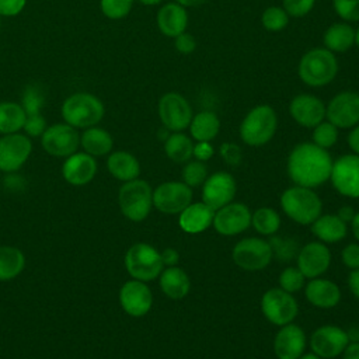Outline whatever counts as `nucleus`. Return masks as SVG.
<instances>
[{"label":"nucleus","instance_id":"nucleus-24","mask_svg":"<svg viewBox=\"0 0 359 359\" xmlns=\"http://www.w3.org/2000/svg\"><path fill=\"white\" fill-rule=\"evenodd\" d=\"M304 296L310 304L318 309H331L339 303L341 290L335 282L318 276L304 285Z\"/></svg>","mask_w":359,"mask_h":359},{"label":"nucleus","instance_id":"nucleus-53","mask_svg":"<svg viewBox=\"0 0 359 359\" xmlns=\"http://www.w3.org/2000/svg\"><path fill=\"white\" fill-rule=\"evenodd\" d=\"M348 286H349L351 293L356 299H359V268L351 271V273L348 276Z\"/></svg>","mask_w":359,"mask_h":359},{"label":"nucleus","instance_id":"nucleus-36","mask_svg":"<svg viewBox=\"0 0 359 359\" xmlns=\"http://www.w3.org/2000/svg\"><path fill=\"white\" fill-rule=\"evenodd\" d=\"M251 224L257 233L262 236H272L280 227V216L272 208H258L251 216Z\"/></svg>","mask_w":359,"mask_h":359},{"label":"nucleus","instance_id":"nucleus-5","mask_svg":"<svg viewBox=\"0 0 359 359\" xmlns=\"http://www.w3.org/2000/svg\"><path fill=\"white\" fill-rule=\"evenodd\" d=\"M118 203L126 219L142 222L153 208V189L147 181L139 178L123 182L118 191Z\"/></svg>","mask_w":359,"mask_h":359},{"label":"nucleus","instance_id":"nucleus-19","mask_svg":"<svg viewBox=\"0 0 359 359\" xmlns=\"http://www.w3.org/2000/svg\"><path fill=\"white\" fill-rule=\"evenodd\" d=\"M119 303L126 314L132 317H142L150 311L153 294L146 282L130 279L119 289Z\"/></svg>","mask_w":359,"mask_h":359},{"label":"nucleus","instance_id":"nucleus-45","mask_svg":"<svg viewBox=\"0 0 359 359\" xmlns=\"http://www.w3.org/2000/svg\"><path fill=\"white\" fill-rule=\"evenodd\" d=\"M314 3L316 0H283V8L287 15L303 17L311 11Z\"/></svg>","mask_w":359,"mask_h":359},{"label":"nucleus","instance_id":"nucleus-15","mask_svg":"<svg viewBox=\"0 0 359 359\" xmlns=\"http://www.w3.org/2000/svg\"><path fill=\"white\" fill-rule=\"evenodd\" d=\"M236 191L234 177L227 171H216L208 175L202 184V202L217 210L234 199Z\"/></svg>","mask_w":359,"mask_h":359},{"label":"nucleus","instance_id":"nucleus-16","mask_svg":"<svg viewBox=\"0 0 359 359\" xmlns=\"http://www.w3.org/2000/svg\"><path fill=\"white\" fill-rule=\"evenodd\" d=\"M251 210L240 202H230L215 210L212 226L222 236H237L251 226Z\"/></svg>","mask_w":359,"mask_h":359},{"label":"nucleus","instance_id":"nucleus-2","mask_svg":"<svg viewBox=\"0 0 359 359\" xmlns=\"http://www.w3.org/2000/svg\"><path fill=\"white\" fill-rule=\"evenodd\" d=\"M63 122L76 129H87L98 125L104 115V102L93 93L77 91L65 98L60 107Z\"/></svg>","mask_w":359,"mask_h":359},{"label":"nucleus","instance_id":"nucleus-38","mask_svg":"<svg viewBox=\"0 0 359 359\" xmlns=\"http://www.w3.org/2000/svg\"><path fill=\"white\" fill-rule=\"evenodd\" d=\"M181 177H182V182H185L189 188L199 187L208 178V167L205 165L203 161H199V160L187 161V164L182 168Z\"/></svg>","mask_w":359,"mask_h":359},{"label":"nucleus","instance_id":"nucleus-25","mask_svg":"<svg viewBox=\"0 0 359 359\" xmlns=\"http://www.w3.org/2000/svg\"><path fill=\"white\" fill-rule=\"evenodd\" d=\"M215 210L208 206L205 202H195L189 203L178 217V224L181 230L188 234H198L208 230L209 226L213 223Z\"/></svg>","mask_w":359,"mask_h":359},{"label":"nucleus","instance_id":"nucleus-42","mask_svg":"<svg viewBox=\"0 0 359 359\" xmlns=\"http://www.w3.org/2000/svg\"><path fill=\"white\" fill-rule=\"evenodd\" d=\"M262 25L268 29V31H280L287 25V13L285 11V8L282 7H268L264 14H262Z\"/></svg>","mask_w":359,"mask_h":359},{"label":"nucleus","instance_id":"nucleus-56","mask_svg":"<svg viewBox=\"0 0 359 359\" xmlns=\"http://www.w3.org/2000/svg\"><path fill=\"white\" fill-rule=\"evenodd\" d=\"M337 215H338L345 223H348V222H351V220L353 219L355 210H353L351 206H342V208L338 210Z\"/></svg>","mask_w":359,"mask_h":359},{"label":"nucleus","instance_id":"nucleus-57","mask_svg":"<svg viewBox=\"0 0 359 359\" xmlns=\"http://www.w3.org/2000/svg\"><path fill=\"white\" fill-rule=\"evenodd\" d=\"M351 227H352L353 237H355L356 241L359 243V212H356L355 216H353V219L351 220Z\"/></svg>","mask_w":359,"mask_h":359},{"label":"nucleus","instance_id":"nucleus-46","mask_svg":"<svg viewBox=\"0 0 359 359\" xmlns=\"http://www.w3.org/2000/svg\"><path fill=\"white\" fill-rule=\"evenodd\" d=\"M269 244L272 247V252L280 258H290L294 252V244L289 243V240L273 237L269 240Z\"/></svg>","mask_w":359,"mask_h":359},{"label":"nucleus","instance_id":"nucleus-33","mask_svg":"<svg viewBox=\"0 0 359 359\" xmlns=\"http://www.w3.org/2000/svg\"><path fill=\"white\" fill-rule=\"evenodd\" d=\"M189 130L196 142H210L220 130V121L215 112L202 111L192 116Z\"/></svg>","mask_w":359,"mask_h":359},{"label":"nucleus","instance_id":"nucleus-37","mask_svg":"<svg viewBox=\"0 0 359 359\" xmlns=\"http://www.w3.org/2000/svg\"><path fill=\"white\" fill-rule=\"evenodd\" d=\"M21 107L27 115L41 114L42 107L45 105V95L36 84H29L21 94Z\"/></svg>","mask_w":359,"mask_h":359},{"label":"nucleus","instance_id":"nucleus-9","mask_svg":"<svg viewBox=\"0 0 359 359\" xmlns=\"http://www.w3.org/2000/svg\"><path fill=\"white\" fill-rule=\"evenodd\" d=\"M237 266L245 271H261L266 268L273 257L269 241L258 237H247L240 240L231 252Z\"/></svg>","mask_w":359,"mask_h":359},{"label":"nucleus","instance_id":"nucleus-26","mask_svg":"<svg viewBox=\"0 0 359 359\" xmlns=\"http://www.w3.org/2000/svg\"><path fill=\"white\" fill-rule=\"evenodd\" d=\"M188 14L185 7L178 3H167L157 13V27L161 34L170 38L185 32Z\"/></svg>","mask_w":359,"mask_h":359},{"label":"nucleus","instance_id":"nucleus-58","mask_svg":"<svg viewBox=\"0 0 359 359\" xmlns=\"http://www.w3.org/2000/svg\"><path fill=\"white\" fill-rule=\"evenodd\" d=\"M175 1L184 7H195L205 3V0H175Z\"/></svg>","mask_w":359,"mask_h":359},{"label":"nucleus","instance_id":"nucleus-3","mask_svg":"<svg viewBox=\"0 0 359 359\" xmlns=\"http://www.w3.org/2000/svg\"><path fill=\"white\" fill-rule=\"evenodd\" d=\"M279 202L286 216L303 226L311 224L323 210V202L320 196L311 188L300 185L285 189Z\"/></svg>","mask_w":359,"mask_h":359},{"label":"nucleus","instance_id":"nucleus-29","mask_svg":"<svg viewBox=\"0 0 359 359\" xmlns=\"http://www.w3.org/2000/svg\"><path fill=\"white\" fill-rule=\"evenodd\" d=\"M311 233L321 243L334 244L346 236L348 226L338 215H320L311 223Z\"/></svg>","mask_w":359,"mask_h":359},{"label":"nucleus","instance_id":"nucleus-44","mask_svg":"<svg viewBox=\"0 0 359 359\" xmlns=\"http://www.w3.org/2000/svg\"><path fill=\"white\" fill-rule=\"evenodd\" d=\"M337 14L345 21H359V0H334Z\"/></svg>","mask_w":359,"mask_h":359},{"label":"nucleus","instance_id":"nucleus-40","mask_svg":"<svg viewBox=\"0 0 359 359\" xmlns=\"http://www.w3.org/2000/svg\"><path fill=\"white\" fill-rule=\"evenodd\" d=\"M306 285V276L297 266H287L279 275V286L280 289L294 293L303 289Z\"/></svg>","mask_w":359,"mask_h":359},{"label":"nucleus","instance_id":"nucleus-23","mask_svg":"<svg viewBox=\"0 0 359 359\" xmlns=\"http://www.w3.org/2000/svg\"><path fill=\"white\" fill-rule=\"evenodd\" d=\"M292 118L304 128H314L325 118V105L311 94L296 95L289 105Z\"/></svg>","mask_w":359,"mask_h":359},{"label":"nucleus","instance_id":"nucleus-61","mask_svg":"<svg viewBox=\"0 0 359 359\" xmlns=\"http://www.w3.org/2000/svg\"><path fill=\"white\" fill-rule=\"evenodd\" d=\"M355 43H358V46H359V29L356 31V36H355Z\"/></svg>","mask_w":359,"mask_h":359},{"label":"nucleus","instance_id":"nucleus-32","mask_svg":"<svg viewBox=\"0 0 359 359\" xmlns=\"http://www.w3.org/2000/svg\"><path fill=\"white\" fill-rule=\"evenodd\" d=\"M356 31L345 22H337L324 32V45L331 52H345L355 43Z\"/></svg>","mask_w":359,"mask_h":359},{"label":"nucleus","instance_id":"nucleus-20","mask_svg":"<svg viewBox=\"0 0 359 359\" xmlns=\"http://www.w3.org/2000/svg\"><path fill=\"white\" fill-rule=\"evenodd\" d=\"M331 264V252L321 241H311L303 245L297 254V268L309 278H318Z\"/></svg>","mask_w":359,"mask_h":359},{"label":"nucleus","instance_id":"nucleus-11","mask_svg":"<svg viewBox=\"0 0 359 359\" xmlns=\"http://www.w3.org/2000/svg\"><path fill=\"white\" fill-rule=\"evenodd\" d=\"M192 202V188L182 181H165L153 191V206L165 215H180Z\"/></svg>","mask_w":359,"mask_h":359},{"label":"nucleus","instance_id":"nucleus-51","mask_svg":"<svg viewBox=\"0 0 359 359\" xmlns=\"http://www.w3.org/2000/svg\"><path fill=\"white\" fill-rule=\"evenodd\" d=\"M223 158L229 163V164H238L240 158H241V153H240V149L233 144V143H224L222 146V150H220Z\"/></svg>","mask_w":359,"mask_h":359},{"label":"nucleus","instance_id":"nucleus-17","mask_svg":"<svg viewBox=\"0 0 359 359\" xmlns=\"http://www.w3.org/2000/svg\"><path fill=\"white\" fill-rule=\"evenodd\" d=\"M349 342L348 332L338 325L318 327L310 337L311 352L321 359H334L339 356Z\"/></svg>","mask_w":359,"mask_h":359},{"label":"nucleus","instance_id":"nucleus-55","mask_svg":"<svg viewBox=\"0 0 359 359\" xmlns=\"http://www.w3.org/2000/svg\"><path fill=\"white\" fill-rule=\"evenodd\" d=\"M348 144L355 154H359V123L353 126V129L348 135Z\"/></svg>","mask_w":359,"mask_h":359},{"label":"nucleus","instance_id":"nucleus-28","mask_svg":"<svg viewBox=\"0 0 359 359\" xmlns=\"http://www.w3.org/2000/svg\"><path fill=\"white\" fill-rule=\"evenodd\" d=\"M107 168L114 178L122 182L136 180L140 174L139 160L132 153L125 150L111 151L107 158Z\"/></svg>","mask_w":359,"mask_h":359},{"label":"nucleus","instance_id":"nucleus-30","mask_svg":"<svg viewBox=\"0 0 359 359\" xmlns=\"http://www.w3.org/2000/svg\"><path fill=\"white\" fill-rule=\"evenodd\" d=\"M80 146L83 147V151L90 156L101 157L112 151L114 137L107 129L95 125L83 130L80 135Z\"/></svg>","mask_w":359,"mask_h":359},{"label":"nucleus","instance_id":"nucleus-39","mask_svg":"<svg viewBox=\"0 0 359 359\" xmlns=\"http://www.w3.org/2000/svg\"><path fill=\"white\" fill-rule=\"evenodd\" d=\"M338 140V128L332 125L331 122H320L317 126H314L313 130V143L323 147L330 149L332 147Z\"/></svg>","mask_w":359,"mask_h":359},{"label":"nucleus","instance_id":"nucleus-1","mask_svg":"<svg viewBox=\"0 0 359 359\" xmlns=\"http://www.w3.org/2000/svg\"><path fill=\"white\" fill-rule=\"evenodd\" d=\"M332 163L325 149L306 142L294 146L290 151L287 174L296 185L314 189L330 180Z\"/></svg>","mask_w":359,"mask_h":359},{"label":"nucleus","instance_id":"nucleus-35","mask_svg":"<svg viewBox=\"0 0 359 359\" xmlns=\"http://www.w3.org/2000/svg\"><path fill=\"white\" fill-rule=\"evenodd\" d=\"M164 151L171 161L187 163L192 157L194 143L187 135L181 132H172L164 142Z\"/></svg>","mask_w":359,"mask_h":359},{"label":"nucleus","instance_id":"nucleus-34","mask_svg":"<svg viewBox=\"0 0 359 359\" xmlns=\"http://www.w3.org/2000/svg\"><path fill=\"white\" fill-rule=\"evenodd\" d=\"M27 114L20 102L0 101V135H10L22 130Z\"/></svg>","mask_w":359,"mask_h":359},{"label":"nucleus","instance_id":"nucleus-10","mask_svg":"<svg viewBox=\"0 0 359 359\" xmlns=\"http://www.w3.org/2000/svg\"><path fill=\"white\" fill-rule=\"evenodd\" d=\"M42 149L53 157H69L80 146V133L66 122H57L45 129L41 136Z\"/></svg>","mask_w":359,"mask_h":359},{"label":"nucleus","instance_id":"nucleus-13","mask_svg":"<svg viewBox=\"0 0 359 359\" xmlns=\"http://www.w3.org/2000/svg\"><path fill=\"white\" fill-rule=\"evenodd\" d=\"M158 116L167 130L181 132L189 126L192 108L189 102L178 93H165L158 101Z\"/></svg>","mask_w":359,"mask_h":359},{"label":"nucleus","instance_id":"nucleus-7","mask_svg":"<svg viewBox=\"0 0 359 359\" xmlns=\"http://www.w3.org/2000/svg\"><path fill=\"white\" fill-rule=\"evenodd\" d=\"M125 268L132 279L154 280L164 269L160 252L147 243H136L125 254Z\"/></svg>","mask_w":359,"mask_h":359},{"label":"nucleus","instance_id":"nucleus-27","mask_svg":"<svg viewBox=\"0 0 359 359\" xmlns=\"http://www.w3.org/2000/svg\"><path fill=\"white\" fill-rule=\"evenodd\" d=\"M158 283L161 292L172 300L184 299L191 289V280L187 272L177 265L163 269L158 275Z\"/></svg>","mask_w":359,"mask_h":359},{"label":"nucleus","instance_id":"nucleus-4","mask_svg":"<svg viewBox=\"0 0 359 359\" xmlns=\"http://www.w3.org/2000/svg\"><path fill=\"white\" fill-rule=\"evenodd\" d=\"M338 60L327 48H314L306 52L299 63V76L310 87H321L334 80Z\"/></svg>","mask_w":359,"mask_h":359},{"label":"nucleus","instance_id":"nucleus-47","mask_svg":"<svg viewBox=\"0 0 359 359\" xmlns=\"http://www.w3.org/2000/svg\"><path fill=\"white\" fill-rule=\"evenodd\" d=\"M342 262L351 268V269H356L359 268V244L358 243H351L348 244L341 254Z\"/></svg>","mask_w":359,"mask_h":359},{"label":"nucleus","instance_id":"nucleus-60","mask_svg":"<svg viewBox=\"0 0 359 359\" xmlns=\"http://www.w3.org/2000/svg\"><path fill=\"white\" fill-rule=\"evenodd\" d=\"M139 1L140 4H144V6H154V4H158L161 0H136Z\"/></svg>","mask_w":359,"mask_h":359},{"label":"nucleus","instance_id":"nucleus-18","mask_svg":"<svg viewBox=\"0 0 359 359\" xmlns=\"http://www.w3.org/2000/svg\"><path fill=\"white\" fill-rule=\"evenodd\" d=\"M325 118L337 128L348 129L359 123V94L342 91L325 107Z\"/></svg>","mask_w":359,"mask_h":359},{"label":"nucleus","instance_id":"nucleus-22","mask_svg":"<svg viewBox=\"0 0 359 359\" xmlns=\"http://www.w3.org/2000/svg\"><path fill=\"white\" fill-rule=\"evenodd\" d=\"M306 334L302 327L290 323L282 325L273 339V351L278 359H299L306 349Z\"/></svg>","mask_w":359,"mask_h":359},{"label":"nucleus","instance_id":"nucleus-52","mask_svg":"<svg viewBox=\"0 0 359 359\" xmlns=\"http://www.w3.org/2000/svg\"><path fill=\"white\" fill-rule=\"evenodd\" d=\"M160 255H161L163 264H164L165 266H175V265L178 264V261H180V254H178V251H177L175 248H171V247L163 250V251L160 252Z\"/></svg>","mask_w":359,"mask_h":359},{"label":"nucleus","instance_id":"nucleus-59","mask_svg":"<svg viewBox=\"0 0 359 359\" xmlns=\"http://www.w3.org/2000/svg\"><path fill=\"white\" fill-rule=\"evenodd\" d=\"M299 359H321V358L317 356L314 352H310V353H303Z\"/></svg>","mask_w":359,"mask_h":359},{"label":"nucleus","instance_id":"nucleus-43","mask_svg":"<svg viewBox=\"0 0 359 359\" xmlns=\"http://www.w3.org/2000/svg\"><path fill=\"white\" fill-rule=\"evenodd\" d=\"M46 128H48L46 119H45V116L41 112V114L27 115L24 126H22V130H24V133L28 137H41Z\"/></svg>","mask_w":359,"mask_h":359},{"label":"nucleus","instance_id":"nucleus-8","mask_svg":"<svg viewBox=\"0 0 359 359\" xmlns=\"http://www.w3.org/2000/svg\"><path fill=\"white\" fill-rule=\"evenodd\" d=\"M261 310L271 324L282 327L293 323L299 313V304L292 293L272 287L262 294Z\"/></svg>","mask_w":359,"mask_h":359},{"label":"nucleus","instance_id":"nucleus-14","mask_svg":"<svg viewBox=\"0 0 359 359\" xmlns=\"http://www.w3.org/2000/svg\"><path fill=\"white\" fill-rule=\"evenodd\" d=\"M335 191L348 198H359V154H345L332 163L330 175Z\"/></svg>","mask_w":359,"mask_h":359},{"label":"nucleus","instance_id":"nucleus-49","mask_svg":"<svg viewBox=\"0 0 359 359\" xmlns=\"http://www.w3.org/2000/svg\"><path fill=\"white\" fill-rule=\"evenodd\" d=\"M175 48H177L178 52L188 55V53H192L195 50L196 41L191 34L182 32V34L175 36Z\"/></svg>","mask_w":359,"mask_h":359},{"label":"nucleus","instance_id":"nucleus-21","mask_svg":"<svg viewBox=\"0 0 359 359\" xmlns=\"http://www.w3.org/2000/svg\"><path fill=\"white\" fill-rule=\"evenodd\" d=\"M95 157L86 151H76L65 158L62 164V177L74 187H83L93 181L97 174Z\"/></svg>","mask_w":359,"mask_h":359},{"label":"nucleus","instance_id":"nucleus-48","mask_svg":"<svg viewBox=\"0 0 359 359\" xmlns=\"http://www.w3.org/2000/svg\"><path fill=\"white\" fill-rule=\"evenodd\" d=\"M27 4V0H0V17H15Z\"/></svg>","mask_w":359,"mask_h":359},{"label":"nucleus","instance_id":"nucleus-50","mask_svg":"<svg viewBox=\"0 0 359 359\" xmlns=\"http://www.w3.org/2000/svg\"><path fill=\"white\" fill-rule=\"evenodd\" d=\"M213 154H215V149H213V146L210 144V142H196V144H194V153H192V156L195 157V160L206 161V160H209Z\"/></svg>","mask_w":359,"mask_h":359},{"label":"nucleus","instance_id":"nucleus-6","mask_svg":"<svg viewBox=\"0 0 359 359\" xmlns=\"http://www.w3.org/2000/svg\"><path fill=\"white\" fill-rule=\"evenodd\" d=\"M278 126L276 112L269 105L252 108L240 125V136L248 146L266 144L275 135Z\"/></svg>","mask_w":359,"mask_h":359},{"label":"nucleus","instance_id":"nucleus-54","mask_svg":"<svg viewBox=\"0 0 359 359\" xmlns=\"http://www.w3.org/2000/svg\"><path fill=\"white\" fill-rule=\"evenodd\" d=\"M342 359H359V341H351L342 352Z\"/></svg>","mask_w":359,"mask_h":359},{"label":"nucleus","instance_id":"nucleus-31","mask_svg":"<svg viewBox=\"0 0 359 359\" xmlns=\"http://www.w3.org/2000/svg\"><path fill=\"white\" fill-rule=\"evenodd\" d=\"M25 268L24 252L11 245H0V282L15 279Z\"/></svg>","mask_w":359,"mask_h":359},{"label":"nucleus","instance_id":"nucleus-12","mask_svg":"<svg viewBox=\"0 0 359 359\" xmlns=\"http://www.w3.org/2000/svg\"><path fill=\"white\" fill-rule=\"evenodd\" d=\"M32 151V142L25 133L17 132L1 135L0 137V171L15 172L29 158Z\"/></svg>","mask_w":359,"mask_h":359},{"label":"nucleus","instance_id":"nucleus-41","mask_svg":"<svg viewBox=\"0 0 359 359\" xmlns=\"http://www.w3.org/2000/svg\"><path fill=\"white\" fill-rule=\"evenodd\" d=\"M135 0H100L101 13L109 20H121L126 17Z\"/></svg>","mask_w":359,"mask_h":359}]
</instances>
